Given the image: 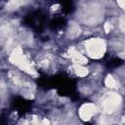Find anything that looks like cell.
Wrapping results in <instances>:
<instances>
[{"mask_svg": "<svg viewBox=\"0 0 125 125\" xmlns=\"http://www.w3.org/2000/svg\"><path fill=\"white\" fill-rule=\"evenodd\" d=\"M86 56L94 59L102 58L106 50V42L103 38H90L84 44Z\"/></svg>", "mask_w": 125, "mask_h": 125, "instance_id": "cell-1", "label": "cell"}, {"mask_svg": "<svg viewBox=\"0 0 125 125\" xmlns=\"http://www.w3.org/2000/svg\"><path fill=\"white\" fill-rule=\"evenodd\" d=\"M96 113V106L93 104H84L79 108V115L81 119L90 120L92 116H95Z\"/></svg>", "mask_w": 125, "mask_h": 125, "instance_id": "cell-2", "label": "cell"}]
</instances>
